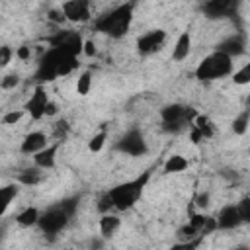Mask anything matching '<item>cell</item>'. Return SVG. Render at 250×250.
<instances>
[{"label":"cell","mask_w":250,"mask_h":250,"mask_svg":"<svg viewBox=\"0 0 250 250\" xmlns=\"http://www.w3.org/2000/svg\"><path fill=\"white\" fill-rule=\"evenodd\" d=\"M148 180H150V172L146 170V172L139 174L137 178L127 180V182H123V184H117L115 188L107 189V193H109V197H111V201H113V209H117V211H127V209H131V207L139 201V197L143 195V191H145Z\"/></svg>","instance_id":"1"},{"label":"cell","mask_w":250,"mask_h":250,"mask_svg":"<svg viewBox=\"0 0 250 250\" xmlns=\"http://www.w3.org/2000/svg\"><path fill=\"white\" fill-rule=\"evenodd\" d=\"M232 72H234L232 57L217 49V51L209 53L207 57H203V61L197 64L195 78L201 80V82H213V80L232 76Z\"/></svg>","instance_id":"2"},{"label":"cell","mask_w":250,"mask_h":250,"mask_svg":"<svg viewBox=\"0 0 250 250\" xmlns=\"http://www.w3.org/2000/svg\"><path fill=\"white\" fill-rule=\"evenodd\" d=\"M133 21V4H119L117 8H113L109 14L102 16L96 23V27L104 33H107L109 37H123Z\"/></svg>","instance_id":"3"},{"label":"cell","mask_w":250,"mask_h":250,"mask_svg":"<svg viewBox=\"0 0 250 250\" xmlns=\"http://www.w3.org/2000/svg\"><path fill=\"white\" fill-rule=\"evenodd\" d=\"M64 20L72 21V23H86L92 20V4L86 0H68L62 2L61 6Z\"/></svg>","instance_id":"4"},{"label":"cell","mask_w":250,"mask_h":250,"mask_svg":"<svg viewBox=\"0 0 250 250\" xmlns=\"http://www.w3.org/2000/svg\"><path fill=\"white\" fill-rule=\"evenodd\" d=\"M166 39L168 35L164 29H150L137 39V51L141 55H154L166 45Z\"/></svg>","instance_id":"5"},{"label":"cell","mask_w":250,"mask_h":250,"mask_svg":"<svg viewBox=\"0 0 250 250\" xmlns=\"http://www.w3.org/2000/svg\"><path fill=\"white\" fill-rule=\"evenodd\" d=\"M49 102H51V98L47 96V90L39 84V86L33 90V94L29 96V100L25 102L23 109H25V113H27L33 121H39V119L45 117V109H47Z\"/></svg>","instance_id":"6"},{"label":"cell","mask_w":250,"mask_h":250,"mask_svg":"<svg viewBox=\"0 0 250 250\" xmlns=\"http://www.w3.org/2000/svg\"><path fill=\"white\" fill-rule=\"evenodd\" d=\"M66 223H68V213L62 207H55V209H49L45 215H41L39 227L47 234H57L66 227Z\"/></svg>","instance_id":"7"},{"label":"cell","mask_w":250,"mask_h":250,"mask_svg":"<svg viewBox=\"0 0 250 250\" xmlns=\"http://www.w3.org/2000/svg\"><path fill=\"white\" fill-rule=\"evenodd\" d=\"M53 47L62 49L64 53H68L72 57H78L82 53L84 39L80 37L78 31H59V35L53 39Z\"/></svg>","instance_id":"8"},{"label":"cell","mask_w":250,"mask_h":250,"mask_svg":"<svg viewBox=\"0 0 250 250\" xmlns=\"http://www.w3.org/2000/svg\"><path fill=\"white\" fill-rule=\"evenodd\" d=\"M47 146H49L47 135L43 131H31V133H27L23 137V141L20 145V152L21 154H27V156H35L37 152H41Z\"/></svg>","instance_id":"9"},{"label":"cell","mask_w":250,"mask_h":250,"mask_svg":"<svg viewBox=\"0 0 250 250\" xmlns=\"http://www.w3.org/2000/svg\"><path fill=\"white\" fill-rule=\"evenodd\" d=\"M59 148H61V141L51 143L47 148H43L41 152H37L35 156H31L33 158V166H37L43 172L45 170H53L55 164H57V152H59Z\"/></svg>","instance_id":"10"},{"label":"cell","mask_w":250,"mask_h":250,"mask_svg":"<svg viewBox=\"0 0 250 250\" xmlns=\"http://www.w3.org/2000/svg\"><path fill=\"white\" fill-rule=\"evenodd\" d=\"M119 148L123 152H127V154H131V156H139V154H143L146 150V145H145V139H143V135L139 131H129L121 139Z\"/></svg>","instance_id":"11"},{"label":"cell","mask_w":250,"mask_h":250,"mask_svg":"<svg viewBox=\"0 0 250 250\" xmlns=\"http://www.w3.org/2000/svg\"><path fill=\"white\" fill-rule=\"evenodd\" d=\"M215 223H217V229H225V230L236 229L238 225H242V221H240V217H238V211H236V205H234V203H229V205L221 207V211H219Z\"/></svg>","instance_id":"12"},{"label":"cell","mask_w":250,"mask_h":250,"mask_svg":"<svg viewBox=\"0 0 250 250\" xmlns=\"http://www.w3.org/2000/svg\"><path fill=\"white\" fill-rule=\"evenodd\" d=\"M191 45H193L191 33H189V31H182V33L178 35L174 47H172V59H174L176 62L186 61V59L189 57V53H191Z\"/></svg>","instance_id":"13"},{"label":"cell","mask_w":250,"mask_h":250,"mask_svg":"<svg viewBox=\"0 0 250 250\" xmlns=\"http://www.w3.org/2000/svg\"><path fill=\"white\" fill-rule=\"evenodd\" d=\"M98 229H100V234L104 238H111L117 234V230L121 229V219L119 215L115 213H105L100 217V223H98Z\"/></svg>","instance_id":"14"},{"label":"cell","mask_w":250,"mask_h":250,"mask_svg":"<svg viewBox=\"0 0 250 250\" xmlns=\"http://www.w3.org/2000/svg\"><path fill=\"white\" fill-rule=\"evenodd\" d=\"M39 221H41V213H39L37 207H31V205L23 207V209L16 215V223H18L20 227H23V229L35 227V225H39Z\"/></svg>","instance_id":"15"},{"label":"cell","mask_w":250,"mask_h":250,"mask_svg":"<svg viewBox=\"0 0 250 250\" xmlns=\"http://www.w3.org/2000/svg\"><path fill=\"white\" fill-rule=\"evenodd\" d=\"M18 193H20V186H18V184H6V186L0 188V213H2V215L8 213L10 205H12V203L16 201V197H18Z\"/></svg>","instance_id":"16"},{"label":"cell","mask_w":250,"mask_h":250,"mask_svg":"<svg viewBox=\"0 0 250 250\" xmlns=\"http://www.w3.org/2000/svg\"><path fill=\"white\" fill-rule=\"evenodd\" d=\"M188 166H189V162H188L186 156H182V154H170L164 160L162 170H164V174H180V172H186Z\"/></svg>","instance_id":"17"},{"label":"cell","mask_w":250,"mask_h":250,"mask_svg":"<svg viewBox=\"0 0 250 250\" xmlns=\"http://www.w3.org/2000/svg\"><path fill=\"white\" fill-rule=\"evenodd\" d=\"M189 127L197 129V131L203 135V139H213V135H215V125H213V121H211L207 115H203V113H197V115L193 117V121H191Z\"/></svg>","instance_id":"18"},{"label":"cell","mask_w":250,"mask_h":250,"mask_svg":"<svg viewBox=\"0 0 250 250\" xmlns=\"http://www.w3.org/2000/svg\"><path fill=\"white\" fill-rule=\"evenodd\" d=\"M92 86H94V76H92V70H82L76 78V84H74V90L78 96H88L92 92Z\"/></svg>","instance_id":"19"},{"label":"cell","mask_w":250,"mask_h":250,"mask_svg":"<svg viewBox=\"0 0 250 250\" xmlns=\"http://www.w3.org/2000/svg\"><path fill=\"white\" fill-rule=\"evenodd\" d=\"M248 125H250V109H244V111H240L234 119H232V133L234 135H244L246 131H248Z\"/></svg>","instance_id":"20"},{"label":"cell","mask_w":250,"mask_h":250,"mask_svg":"<svg viewBox=\"0 0 250 250\" xmlns=\"http://www.w3.org/2000/svg\"><path fill=\"white\" fill-rule=\"evenodd\" d=\"M105 141H107V131H105V129H100L98 133H94V135L90 137V141H88V150H90L92 154L102 152L104 146H105Z\"/></svg>","instance_id":"21"},{"label":"cell","mask_w":250,"mask_h":250,"mask_svg":"<svg viewBox=\"0 0 250 250\" xmlns=\"http://www.w3.org/2000/svg\"><path fill=\"white\" fill-rule=\"evenodd\" d=\"M41 178H43V170H39L37 166H33V168L23 170V172L18 176V182H20V184H25V186H35V184L41 182Z\"/></svg>","instance_id":"22"},{"label":"cell","mask_w":250,"mask_h":250,"mask_svg":"<svg viewBox=\"0 0 250 250\" xmlns=\"http://www.w3.org/2000/svg\"><path fill=\"white\" fill-rule=\"evenodd\" d=\"M230 80H232L236 86H246V84H250V61L244 62L240 68H236V70L232 72Z\"/></svg>","instance_id":"23"},{"label":"cell","mask_w":250,"mask_h":250,"mask_svg":"<svg viewBox=\"0 0 250 250\" xmlns=\"http://www.w3.org/2000/svg\"><path fill=\"white\" fill-rule=\"evenodd\" d=\"M23 115H27L25 109H10V111H6V113L2 115V123L8 125V127L18 125V123L23 119Z\"/></svg>","instance_id":"24"},{"label":"cell","mask_w":250,"mask_h":250,"mask_svg":"<svg viewBox=\"0 0 250 250\" xmlns=\"http://www.w3.org/2000/svg\"><path fill=\"white\" fill-rule=\"evenodd\" d=\"M236 205V211H238V217L242 223H250V195H244Z\"/></svg>","instance_id":"25"},{"label":"cell","mask_w":250,"mask_h":250,"mask_svg":"<svg viewBox=\"0 0 250 250\" xmlns=\"http://www.w3.org/2000/svg\"><path fill=\"white\" fill-rule=\"evenodd\" d=\"M98 211L102 213V215H105V213H111V209H113V201H111V197H109V193L105 191V193H102V197L98 199Z\"/></svg>","instance_id":"26"},{"label":"cell","mask_w":250,"mask_h":250,"mask_svg":"<svg viewBox=\"0 0 250 250\" xmlns=\"http://www.w3.org/2000/svg\"><path fill=\"white\" fill-rule=\"evenodd\" d=\"M203 242V238H195V240H188V242H176V244H172L168 250H197L199 248V244Z\"/></svg>","instance_id":"27"},{"label":"cell","mask_w":250,"mask_h":250,"mask_svg":"<svg viewBox=\"0 0 250 250\" xmlns=\"http://www.w3.org/2000/svg\"><path fill=\"white\" fill-rule=\"evenodd\" d=\"M12 57H16V51L10 45H2L0 47V66L6 68L10 64V61H12Z\"/></svg>","instance_id":"28"},{"label":"cell","mask_w":250,"mask_h":250,"mask_svg":"<svg viewBox=\"0 0 250 250\" xmlns=\"http://www.w3.org/2000/svg\"><path fill=\"white\" fill-rule=\"evenodd\" d=\"M96 43L92 41V39H84V47H82V55H86V57H94L96 55Z\"/></svg>","instance_id":"29"},{"label":"cell","mask_w":250,"mask_h":250,"mask_svg":"<svg viewBox=\"0 0 250 250\" xmlns=\"http://www.w3.org/2000/svg\"><path fill=\"white\" fill-rule=\"evenodd\" d=\"M16 57H18L20 61H29V59H31V47H25V45L18 47V49H16Z\"/></svg>","instance_id":"30"},{"label":"cell","mask_w":250,"mask_h":250,"mask_svg":"<svg viewBox=\"0 0 250 250\" xmlns=\"http://www.w3.org/2000/svg\"><path fill=\"white\" fill-rule=\"evenodd\" d=\"M18 84V76L16 74H8L2 78V90H10V88H16Z\"/></svg>","instance_id":"31"},{"label":"cell","mask_w":250,"mask_h":250,"mask_svg":"<svg viewBox=\"0 0 250 250\" xmlns=\"http://www.w3.org/2000/svg\"><path fill=\"white\" fill-rule=\"evenodd\" d=\"M195 205H197V209H205V207H209V193H207V191L197 193V197H195Z\"/></svg>","instance_id":"32"},{"label":"cell","mask_w":250,"mask_h":250,"mask_svg":"<svg viewBox=\"0 0 250 250\" xmlns=\"http://www.w3.org/2000/svg\"><path fill=\"white\" fill-rule=\"evenodd\" d=\"M59 113V104L57 102H49V105H47V109H45V117H53V115H57Z\"/></svg>","instance_id":"33"},{"label":"cell","mask_w":250,"mask_h":250,"mask_svg":"<svg viewBox=\"0 0 250 250\" xmlns=\"http://www.w3.org/2000/svg\"><path fill=\"white\" fill-rule=\"evenodd\" d=\"M232 250H250V248H248L246 244H238V246H234Z\"/></svg>","instance_id":"34"}]
</instances>
